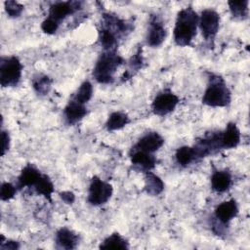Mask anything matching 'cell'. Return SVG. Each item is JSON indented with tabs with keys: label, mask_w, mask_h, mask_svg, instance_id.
<instances>
[{
	"label": "cell",
	"mask_w": 250,
	"mask_h": 250,
	"mask_svg": "<svg viewBox=\"0 0 250 250\" xmlns=\"http://www.w3.org/2000/svg\"><path fill=\"white\" fill-rule=\"evenodd\" d=\"M164 189V183L160 177L150 171H146L145 174V190L151 196L160 194Z\"/></svg>",
	"instance_id": "cell-18"
},
{
	"label": "cell",
	"mask_w": 250,
	"mask_h": 250,
	"mask_svg": "<svg viewBox=\"0 0 250 250\" xmlns=\"http://www.w3.org/2000/svg\"><path fill=\"white\" fill-rule=\"evenodd\" d=\"M179 97L170 90H164L159 93L151 104V109L154 114L164 116L172 112L179 104Z\"/></svg>",
	"instance_id": "cell-7"
},
{
	"label": "cell",
	"mask_w": 250,
	"mask_h": 250,
	"mask_svg": "<svg viewBox=\"0 0 250 250\" xmlns=\"http://www.w3.org/2000/svg\"><path fill=\"white\" fill-rule=\"evenodd\" d=\"M112 192L113 188L110 184L104 182L97 176H94L89 186L88 201L94 206L103 205L110 199Z\"/></svg>",
	"instance_id": "cell-5"
},
{
	"label": "cell",
	"mask_w": 250,
	"mask_h": 250,
	"mask_svg": "<svg viewBox=\"0 0 250 250\" xmlns=\"http://www.w3.org/2000/svg\"><path fill=\"white\" fill-rule=\"evenodd\" d=\"M20 248V243L15 240H6L4 241V236L1 235V242H0V249L2 250H16Z\"/></svg>",
	"instance_id": "cell-30"
},
{
	"label": "cell",
	"mask_w": 250,
	"mask_h": 250,
	"mask_svg": "<svg viewBox=\"0 0 250 250\" xmlns=\"http://www.w3.org/2000/svg\"><path fill=\"white\" fill-rule=\"evenodd\" d=\"M33 188L38 194L43 195L49 201L52 200V194L54 192V184L52 180L49 178V176L43 174Z\"/></svg>",
	"instance_id": "cell-24"
},
{
	"label": "cell",
	"mask_w": 250,
	"mask_h": 250,
	"mask_svg": "<svg viewBox=\"0 0 250 250\" xmlns=\"http://www.w3.org/2000/svg\"><path fill=\"white\" fill-rule=\"evenodd\" d=\"M167 32L166 28L162 22V21L157 16L151 17L149 21L147 35H146V42L151 47H158L160 46L165 38Z\"/></svg>",
	"instance_id": "cell-9"
},
{
	"label": "cell",
	"mask_w": 250,
	"mask_h": 250,
	"mask_svg": "<svg viewBox=\"0 0 250 250\" xmlns=\"http://www.w3.org/2000/svg\"><path fill=\"white\" fill-rule=\"evenodd\" d=\"M124 60L114 51H105L98 59L93 69V77L101 84H110L114 81L116 69Z\"/></svg>",
	"instance_id": "cell-3"
},
{
	"label": "cell",
	"mask_w": 250,
	"mask_h": 250,
	"mask_svg": "<svg viewBox=\"0 0 250 250\" xmlns=\"http://www.w3.org/2000/svg\"><path fill=\"white\" fill-rule=\"evenodd\" d=\"M232 184V178L229 171L220 170L213 173L211 177V187L217 192L227 191Z\"/></svg>",
	"instance_id": "cell-17"
},
{
	"label": "cell",
	"mask_w": 250,
	"mask_h": 250,
	"mask_svg": "<svg viewBox=\"0 0 250 250\" xmlns=\"http://www.w3.org/2000/svg\"><path fill=\"white\" fill-rule=\"evenodd\" d=\"M238 214V206L234 199H229L220 203L215 209V220L228 226V224Z\"/></svg>",
	"instance_id": "cell-11"
},
{
	"label": "cell",
	"mask_w": 250,
	"mask_h": 250,
	"mask_svg": "<svg viewBox=\"0 0 250 250\" xmlns=\"http://www.w3.org/2000/svg\"><path fill=\"white\" fill-rule=\"evenodd\" d=\"M164 144V139L157 132H149L145 134L137 144L133 146L135 149H139L142 151L153 153L158 150Z\"/></svg>",
	"instance_id": "cell-10"
},
{
	"label": "cell",
	"mask_w": 250,
	"mask_h": 250,
	"mask_svg": "<svg viewBox=\"0 0 250 250\" xmlns=\"http://www.w3.org/2000/svg\"><path fill=\"white\" fill-rule=\"evenodd\" d=\"M79 241L78 235L71 229L67 228L60 229L56 233V247L59 249L70 250L74 249Z\"/></svg>",
	"instance_id": "cell-16"
},
{
	"label": "cell",
	"mask_w": 250,
	"mask_h": 250,
	"mask_svg": "<svg viewBox=\"0 0 250 250\" xmlns=\"http://www.w3.org/2000/svg\"><path fill=\"white\" fill-rule=\"evenodd\" d=\"M1 140H2V149H1V154L2 156L5 155V153L9 150L10 147V136L9 133L2 130L1 131Z\"/></svg>",
	"instance_id": "cell-31"
},
{
	"label": "cell",
	"mask_w": 250,
	"mask_h": 250,
	"mask_svg": "<svg viewBox=\"0 0 250 250\" xmlns=\"http://www.w3.org/2000/svg\"><path fill=\"white\" fill-rule=\"evenodd\" d=\"M93 96V86L89 81H84L79 88L76 90V92L72 95L71 100L76 101L80 104H87Z\"/></svg>",
	"instance_id": "cell-25"
},
{
	"label": "cell",
	"mask_w": 250,
	"mask_h": 250,
	"mask_svg": "<svg viewBox=\"0 0 250 250\" xmlns=\"http://www.w3.org/2000/svg\"><path fill=\"white\" fill-rule=\"evenodd\" d=\"M80 6L81 2L77 1L55 2L50 6L49 15L47 18L60 25L64 19L77 12L80 9Z\"/></svg>",
	"instance_id": "cell-8"
},
{
	"label": "cell",
	"mask_w": 250,
	"mask_h": 250,
	"mask_svg": "<svg viewBox=\"0 0 250 250\" xmlns=\"http://www.w3.org/2000/svg\"><path fill=\"white\" fill-rule=\"evenodd\" d=\"M118 37L119 36L116 33L104 26H102V28L99 30V41L105 51L116 50Z\"/></svg>",
	"instance_id": "cell-19"
},
{
	"label": "cell",
	"mask_w": 250,
	"mask_h": 250,
	"mask_svg": "<svg viewBox=\"0 0 250 250\" xmlns=\"http://www.w3.org/2000/svg\"><path fill=\"white\" fill-rule=\"evenodd\" d=\"M129 122L130 118L126 113L122 111H114L108 116L105 122V128L107 131H116L126 126Z\"/></svg>",
	"instance_id": "cell-21"
},
{
	"label": "cell",
	"mask_w": 250,
	"mask_h": 250,
	"mask_svg": "<svg viewBox=\"0 0 250 250\" xmlns=\"http://www.w3.org/2000/svg\"><path fill=\"white\" fill-rule=\"evenodd\" d=\"M175 157H176L177 163L182 167H187L190 165L192 162L197 161L193 147L188 146L179 147L176 150Z\"/></svg>",
	"instance_id": "cell-22"
},
{
	"label": "cell",
	"mask_w": 250,
	"mask_h": 250,
	"mask_svg": "<svg viewBox=\"0 0 250 250\" xmlns=\"http://www.w3.org/2000/svg\"><path fill=\"white\" fill-rule=\"evenodd\" d=\"M228 5L229 7L230 14L233 18L238 20H245L248 18L249 14V1L240 0V1H229Z\"/></svg>",
	"instance_id": "cell-23"
},
{
	"label": "cell",
	"mask_w": 250,
	"mask_h": 250,
	"mask_svg": "<svg viewBox=\"0 0 250 250\" xmlns=\"http://www.w3.org/2000/svg\"><path fill=\"white\" fill-rule=\"evenodd\" d=\"M143 66V56H142V49H139L136 54H134L131 59L129 60L128 62V69L126 71V73H124L123 76V80L125 79H129L130 77H132L137 71H139V69H141Z\"/></svg>",
	"instance_id": "cell-27"
},
{
	"label": "cell",
	"mask_w": 250,
	"mask_h": 250,
	"mask_svg": "<svg viewBox=\"0 0 250 250\" xmlns=\"http://www.w3.org/2000/svg\"><path fill=\"white\" fill-rule=\"evenodd\" d=\"M17 188L15 186H13L11 183H3L1 185V189H0V198L3 201H8L12 199L15 194H16Z\"/></svg>",
	"instance_id": "cell-29"
},
{
	"label": "cell",
	"mask_w": 250,
	"mask_h": 250,
	"mask_svg": "<svg viewBox=\"0 0 250 250\" xmlns=\"http://www.w3.org/2000/svg\"><path fill=\"white\" fill-rule=\"evenodd\" d=\"M52 85V80L47 75L39 74L32 80V86L38 95H46L49 93Z\"/></svg>",
	"instance_id": "cell-26"
},
{
	"label": "cell",
	"mask_w": 250,
	"mask_h": 250,
	"mask_svg": "<svg viewBox=\"0 0 250 250\" xmlns=\"http://www.w3.org/2000/svg\"><path fill=\"white\" fill-rule=\"evenodd\" d=\"M4 6H5V11L10 18H18L21 15L23 11V6L17 1H13V0L5 1Z\"/></svg>",
	"instance_id": "cell-28"
},
{
	"label": "cell",
	"mask_w": 250,
	"mask_h": 250,
	"mask_svg": "<svg viewBox=\"0 0 250 250\" xmlns=\"http://www.w3.org/2000/svg\"><path fill=\"white\" fill-rule=\"evenodd\" d=\"M61 198L62 199V201H64L66 204H72L75 200V195L73 192L67 190V191H62L60 193Z\"/></svg>",
	"instance_id": "cell-32"
},
{
	"label": "cell",
	"mask_w": 250,
	"mask_h": 250,
	"mask_svg": "<svg viewBox=\"0 0 250 250\" xmlns=\"http://www.w3.org/2000/svg\"><path fill=\"white\" fill-rule=\"evenodd\" d=\"M130 159L132 164L142 168L146 172L153 169L157 163V159L152 153L135 149L133 147L130 153Z\"/></svg>",
	"instance_id": "cell-15"
},
{
	"label": "cell",
	"mask_w": 250,
	"mask_h": 250,
	"mask_svg": "<svg viewBox=\"0 0 250 250\" xmlns=\"http://www.w3.org/2000/svg\"><path fill=\"white\" fill-rule=\"evenodd\" d=\"M231 102V93L226 81L217 74H210L207 88L202 97V104L212 107H225Z\"/></svg>",
	"instance_id": "cell-2"
},
{
	"label": "cell",
	"mask_w": 250,
	"mask_h": 250,
	"mask_svg": "<svg viewBox=\"0 0 250 250\" xmlns=\"http://www.w3.org/2000/svg\"><path fill=\"white\" fill-rule=\"evenodd\" d=\"M198 25L202 36L207 42H213L220 27V15L212 9H205L201 12Z\"/></svg>",
	"instance_id": "cell-6"
},
{
	"label": "cell",
	"mask_w": 250,
	"mask_h": 250,
	"mask_svg": "<svg viewBox=\"0 0 250 250\" xmlns=\"http://www.w3.org/2000/svg\"><path fill=\"white\" fill-rule=\"evenodd\" d=\"M22 64L16 56L3 57L0 60V84L2 87L17 86L22 73Z\"/></svg>",
	"instance_id": "cell-4"
},
{
	"label": "cell",
	"mask_w": 250,
	"mask_h": 250,
	"mask_svg": "<svg viewBox=\"0 0 250 250\" xmlns=\"http://www.w3.org/2000/svg\"><path fill=\"white\" fill-rule=\"evenodd\" d=\"M240 143V131L235 123L229 122L224 131H221L222 149L234 148Z\"/></svg>",
	"instance_id": "cell-13"
},
{
	"label": "cell",
	"mask_w": 250,
	"mask_h": 250,
	"mask_svg": "<svg viewBox=\"0 0 250 250\" xmlns=\"http://www.w3.org/2000/svg\"><path fill=\"white\" fill-rule=\"evenodd\" d=\"M43 174L32 164H27L18 178V188H34Z\"/></svg>",
	"instance_id": "cell-14"
},
{
	"label": "cell",
	"mask_w": 250,
	"mask_h": 250,
	"mask_svg": "<svg viewBox=\"0 0 250 250\" xmlns=\"http://www.w3.org/2000/svg\"><path fill=\"white\" fill-rule=\"evenodd\" d=\"M100 249H113V250H126L129 248L127 240L122 237L119 233L114 232L108 235L106 238L101 242Z\"/></svg>",
	"instance_id": "cell-20"
},
{
	"label": "cell",
	"mask_w": 250,
	"mask_h": 250,
	"mask_svg": "<svg viewBox=\"0 0 250 250\" xmlns=\"http://www.w3.org/2000/svg\"><path fill=\"white\" fill-rule=\"evenodd\" d=\"M199 16L191 7L180 10L177 14L174 26V41L178 46L185 47L190 45L196 35Z\"/></svg>",
	"instance_id": "cell-1"
},
{
	"label": "cell",
	"mask_w": 250,
	"mask_h": 250,
	"mask_svg": "<svg viewBox=\"0 0 250 250\" xmlns=\"http://www.w3.org/2000/svg\"><path fill=\"white\" fill-rule=\"evenodd\" d=\"M87 112L85 104L73 100H70L63 109L64 119L69 125H74L82 120L87 115Z\"/></svg>",
	"instance_id": "cell-12"
}]
</instances>
